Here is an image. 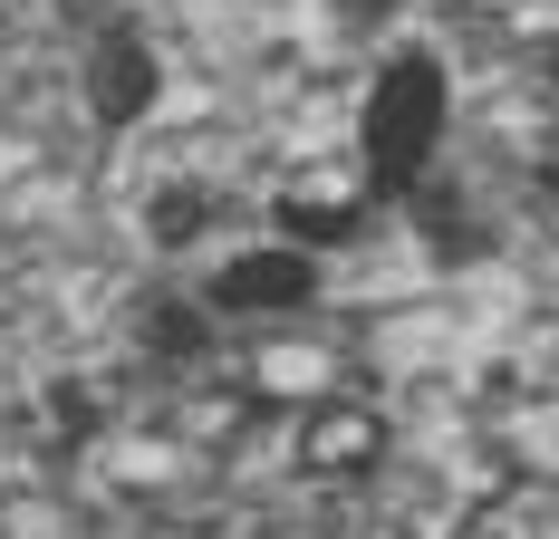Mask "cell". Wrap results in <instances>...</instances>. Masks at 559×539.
<instances>
[{
  "label": "cell",
  "mask_w": 559,
  "mask_h": 539,
  "mask_svg": "<svg viewBox=\"0 0 559 539\" xmlns=\"http://www.w3.org/2000/svg\"><path fill=\"white\" fill-rule=\"evenodd\" d=\"M357 145H367V183H377V193H405V183L435 164V145H444V68L425 49L386 58V77L367 87Z\"/></svg>",
  "instance_id": "1"
},
{
  "label": "cell",
  "mask_w": 559,
  "mask_h": 539,
  "mask_svg": "<svg viewBox=\"0 0 559 539\" xmlns=\"http://www.w3.org/2000/svg\"><path fill=\"white\" fill-rule=\"evenodd\" d=\"M309 299H319V261L299 241H271V251H241V261L213 270V309H231V319H280Z\"/></svg>",
  "instance_id": "2"
},
{
  "label": "cell",
  "mask_w": 559,
  "mask_h": 539,
  "mask_svg": "<svg viewBox=\"0 0 559 539\" xmlns=\"http://www.w3.org/2000/svg\"><path fill=\"white\" fill-rule=\"evenodd\" d=\"M377 463H386V415L357 405V395H329V405L299 424V472H319V482H357V472H377Z\"/></svg>",
  "instance_id": "3"
},
{
  "label": "cell",
  "mask_w": 559,
  "mask_h": 539,
  "mask_svg": "<svg viewBox=\"0 0 559 539\" xmlns=\"http://www.w3.org/2000/svg\"><path fill=\"white\" fill-rule=\"evenodd\" d=\"M87 97H97L107 125H135V116L155 107V49L135 29H116L107 49H97V68H87Z\"/></svg>",
  "instance_id": "4"
},
{
  "label": "cell",
  "mask_w": 559,
  "mask_h": 539,
  "mask_svg": "<svg viewBox=\"0 0 559 539\" xmlns=\"http://www.w3.org/2000/svg\"><path fill=\"white\" fill-rule=\"evenodd\" d=\"M280 231L309 251V241H347L357 231V193H280Z\"/></svg>",
  "instance_id": "5"
},
{
  "label": "cell",
  "mask_w": 559,
  "mask_h": 539,
  "mask_svg": "<svg viewBox=\"0 0 559 539\" xmlns=\"http://www.w3.org/2000/svg\"><path fill=\"white\" fill-rule=\"evenodd\" d=\"M107 424V405L87 395V385H49V443L68 453V443H87V433Z\"/></svg>",
  "instance_id": "6"
},
{
  "label": "cell",
  "mask_w": 559,
  "mask_h": 539,
  "mask_svg": "<svg viewBox=\"0 0 559 539\" xmlns=\"http://www.w3.org/2000/svg\"><path fill=\"white\" fill-rule=\"evenodd\" d=\"M155 241H193L203 221H213V193H193V183H174V193H155Z\"/></svg>",
  "instance_id": "7"
},
{
  "label": "cell",
  "mask_w": 559,
  "mask_h": 539,
  "mask_svg": "<svg viewBox=\"0 0 559 539\" xmlns=\"http://www.w3.org/2000/svg\"><path fill=\"white\" fill-rule=\"evenodd\" d=\"M203 337H213V327L193 319V309H145V347H155V357H203Z\"/></svg>",
  "instance_id": "8"
},
{
  "label": "cell",
  "mask_w": 559,
  "mask_h": 539,
  "mask_svg": "<svg viewBox=\"0 0 559 539\" xmlns=\"http://www.w3.org/2000/svg\"><path fill=\"white\" fill-rule=\"evenodd\" d=\"M347 10H357V20H386V0H347Z\"/></svg>",
  "instance_id": "9"
},
{
  "label": "cell",
  "mask_w": 559,
  "mask_h": 539,
  "mask_svg": "<svg viewBox=\"0 0 559 539\" xmlns=\"http://www.w3.org/2000/svg\"><path fill=\"white\" fill-rule=\"evenodd\" d=\"M550 77H559V39H550Z\"/></svg>",
  "instance_id": "10"
}]
</instances>
